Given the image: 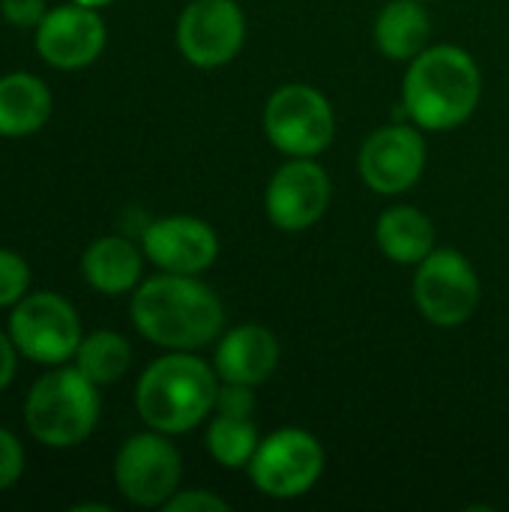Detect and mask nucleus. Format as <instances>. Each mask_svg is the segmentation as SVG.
Segmentation results:
<instances>
[{
	"label": "nucleus",
	"mask_w": 509,
	"mask_h": 512,
	"mask_svg": "<svg viewBox=\"0 0 509 512\" xmlns=\"http://www.w3.org/2000/svg\"><path fill=\"white\" fill-rule=\"evenodd\" d=\"M51 90L30 72L0 75V138H27L51 117Z\"/></svg>",
	"instance_id": "dca6fc26"
},
{
	"label": "nucleus",
	"mask_w": 509,
	"mask_h": 512,
	"mask_svg": "<svg viewBox=\"0 0 509 512\" xmlns=\"http://www.w3.org/2000/svg\"><path fill=\"white\" fill-rule=\"evenodd\" d=\"M24 474V447L21 441L0 426V492L12 489Z\"/></svg>",
	"instance_id": "5701e85b"
},
{
	"label": "nucleus",
	"mask_w": 509,
	"mask_h": 512,
	"mask_svg": "<svg viewBox=\"0 0 509 512\" xmlns=\"http://www.w3.org/2000/svg\"><path fill=\"white\" fill-rule=\"evenodd\" d=\"M141 249L159 270L195 276L216 261L219 237L195 216H165L144 228Z\"/></svg>",
	"instance_id": "4468645a"
},
{
	"label": "nucleus",
	"mask_w": 509,
	"mask_h": 512,
	"mask_svg": "<svg viewBox=\"0 0 509 512\" xmlns=\"http://www.w3.org/2000/svg\"><path fill=\"white\" fill-rule=\"evenodd\" d=\"M99 387L78 366H57L39 375L24 399V426L33 441L51 450L84 444L99 423Z\"/></svg>",
	"instance_id": "20e7f679"
},
{
	"label": "nucleus",
	"mask_w": 509,
	"mask_h": 512,
	"mask_svg": "<svg viewBox=\"0 0 509 512\" xmlns=\"http://www.w3.org/2000/svg\"><path fill=\"white\" fill-rule=\"evenodd\" d=\"M483 93L480 66L456 45H435L411 60L402 87L408 117L423 129H456L465 123Z\"/></svg>",
	"instance_id": "f03ea898"
},
{
	"label": "nucleus",
	"mask_w": 509,
	"mask_h": 512,
	"mask_svg": "<svg viewBox=\"0 0 509 512\" xmlns=\"http://www.w3.org/2000/svg\"><path fill=\"white\" fill-rule=\"evenodd\" d=\"M48 6L45 0H0V15L12 24V27H39V21L45 18Z\"/></svg>",
	"instance_id": "393cba45"
},
{
	"label": "nucleus",
	"mask_w": 509,
	"mask_h": 512,
	"mask_svg": "<svg viewBox=\"0 0 509 512\" xmlns=\"http://www.w3.org/2000/svg\"><path fill=\"white\" fill-rule=\"evenodd\" d=\"M81 276L99 294H126L141 282V249L126 237H99L81 255Z\"/></svg>",
	"instance_id": "f3484780"
},
{
	"label": "nucleus",
	"mask_w": 509,
	"mask_h": 512,
	"mask_svg": "<svg viewBox=\"0 0 509 512\" xmlns=\"http://www.w3.org/2000/svg\"><path fill=\"white\" fill-rule=\"evenodd\" d=\"M183 462L177 447L162 432L132 435L114 459V483L135 507H165L177 492Z\"/></svg>",
	"instance_id": "0eeeda50"
},
{
	"label": "nucleus",
	"mask_w": 509,
	"mask_h": 512,
	"mask_svg": "<svg viewBox=\"0 0 509 512\" xmlns=\"http://www.w3.org/2000/svg\"><path fill=\"white\" fill-rule=\"evenodd\" d=\"M258 429L252 417H234L219 414L207 429V450L210 456L225 468H249L255 450H258Z\"/></svg>",
	"instance_id": "412c9836"
},
{
	"label": "nucleus",
	"mask_w": 509,
	"mask_h": 512,
	"mask_svg": "<svg viewBox=\"0 0 509 512\" xmlns=\"http://www.w3.org/2000/svg\"><path fill=\"white\" fill-rule=\"evenodd\" d=\"M264 132L270 144L288 156H315L330 147L336 117L315 87L288 84L270 96L264 108Z\"/></svg>",
	"instance_id": "423d86ee"
},
{
	"label": "nucleus",
	"mask_w": 509,
	"mask_h": 512,
	"mask_svg": "<svg viewBox=\"0 0 509 512\" xmlns=\"http://www.w3.org/2000/svg\"><path fill=\"white\" fill-rule=\"evenodd\" d=\"M162 510L165 512H228L231 507H228L219 495H213V492H174Z\"/></svg>",
	"instance_id": "b1692460"
},
{
	"label": "nucleus",
	"mask_w": 509,
	"mask_h": 512,
	"mask_svg": "<svg viewBox=\"0 0 509 512\" xmlns=\"http://www.w3.org/2000/svg\"><path fill=\"white\" fill-rule=\"evenodd\" d=\"M414 297L435 327L465 324L480 303V279L456 249H432L414 276Z\"/></svg>",
	"instance_id": "6e6552de"
},
{
	"label": "nucleus",
	"mask_w": 509,
	"mask_h": 512,
	"mask_svg": "<svg viewBox=\"0 0 509 512\" xmlns=\"http://www.w3.org/2000/svg\"><path fill=\"white\" fill-rule=\"evenodd\" d=\"M6 333L12 336L18 354L42 366H63L75 357L84 339L78 312L54 291L24 294L12 306Z\"/></svg>",
	"instance_id": "39448f33"
},
{
	"label": "nucleus",
	"mask_w": 509,
	"mask_h": 512,
	"mask_svg": "<svg viewBox=\"0 0 509 512\" xmlns=\"http://www.w3.org/2000/svg\"><path fill=\"white\" fill-rule=\"evenodd\" d=\"M129 312L135 330L168 351H198L210 345L225 324L216 291L183 273H162L141 282Z\"/></svg>",
	"instance_id": "f257e3e1"
},
{
	"label": "nucleus",
	"mask_w": 509,
	"mask_h": 512,
	"mask_svg": "<svg viewBox=\"0 0 509 512\" xmlns=\"http://www.w3.org/2000/svg\"><path fill=\"white\" fill-rule=\"evenodd\" d=\"M330 204L327 171L312 156H294L267 186V216L282 231L312 228Z\"/></svg>",
	"instance_id": "ddd939ff"
},
{
	"label": "nucleus",
	"mask_w": 509,
	"mask_h": 512,
	"mask_svg": "<svg viewBox=\"0 0 509 512\" xmlns=\"http://www.w3.org/2000/svg\"><path fill=\"white\" fill-rule=\"evenodd\" d=\"M216 396V372L189 351H171L150 363L138 378L135 408L150 429L183 435L216 408Z\"/></svg>",
	"instance_id": "7ed1b4c3"
},
{
	"label": "nucleus",
	"mask_w": 509,
	"mask_h": 512,
	"mask_svg": "<svg viewBox=\"0 0 509 512\" xmlns=\"http://www.w3.org/2000/svg\"><path fill=\"white\" fill-rule=\"evenodd\" d=\"M30 291V267L21 255L0 249V309L15 306Z\"/></svg>",
	"instance_id": "4be33fe9"
},
{
	"label": "nucleus",
	"mask_w": 509,
	"mask_h": 512,
	"mask_svg": "<svg viewBox=\"0 0 509 512\" xmlns=\"http://www.w3.org/2000/svg\"><path fill=\"white\" fill-rule=\"evenodd\" d=\"M72 512H111V507H105V504H75Z\"/></svg>",
	"instance_id": "cd10ccee"
},
{
	"label": "nucleus",
	"mask_w": 509,
	"mask_h": 512,
	"mask_svg": "<svg viewBox=\"0 0 509 512\" xmlns=\"http://www.w3.org/2000/svg\"><path fill=\"white\" fill-rule=\"evenodd\" d=\"M375 240L396 264H420L435 249V225L417 207H393L378 219Z\"/></svg>",
	"instance_id": "a211bd4d"
},
{
	"label": "nucleus",
	"mask_w": 509,
	"mask_h": 512,
	"mask_svg": "<svg viewBox=\"0 0 509 512\" xmlns=\"http://www.w3.org/2000/svg\"><path fill=\"white\" fill-rule=\"evenodd\" d=\"M426 168V141L411 126L375 129L360 150V177L381 195L408 192Z\"/></svg>",
	"instance_id": "f8f14e48"
},
{
	"label": "nucleus",
	"mask_w": 509,
	"mask_h": 512,
	"mask_svg": "<svg viewBox=\"0 0 509 512\" xmlns=\"http://www.w3.org/2000/svg\"><path fill=\"white\" fill-rule=\"evenodd\" d=\"M246 39V18L234 0H192L177 21L180 54L201 69L225 66Z\"/></svg>",
	"instance_id": "9d476101"
},
{
	"label": "nucleus",
	"mask_w": 509,
	"mask_h": 512,
	"mask_svg": "<svg viewBox=\"0 0 509 512\" xmlns=\"http://www.w3.org/2000/svg\"><path fill=\"white\" fill-rule=\"evenodd\" d=\"M432 21L420 0H396L381 9L375 21V45L390 60H411L426 51Z\"/></svg>",
	"instance_id": "6ab92c4d"
},
{
	"label": "nucleus",
	"mask_w": 509,
	"mask_h": 512,
	"mask_svg": "<svg viewBox=\"0 0 509 512\" xmlns=\"http://www.w3.org/2000/svg\"><path fill=\"white\" fill-rule=\"evenodd\" d=\"M129 363H132V348L114 330H96V333L84 336L81 345H78V351H75V366L96 387H105V384L120 381L126 375Z\"/></svg>",
	"instance_id": "aec40b11"
},
{
	"label": "nucleus",
	"mask_w": 509,
	"mask_h": 512,
	"mask_svg": "<svg viewBox=\"0 0 509 512\" xmlns=\"http://www.w3.org/2000/svg\"><path fill=\"white\" fill-rule=\"evenodd\" d=\"M72 3H81V6H93V9H99V6H108V3H114V0H72Z\"/></svg>",
	"instance_id": "c85d7f7f"
},
{
	"label": "nucleus",
	"mask_w": 509,
	"mask_h": 512,
	"mask_svg": "<svg viewBox=\"0 0 509 512\" xmlns=\"http://www.w3.org/2000/svg\"><path fill=\"white\" fill-rule=\"evenodd\" d=\"M216 411L219 414H234V417H252L255 411V396L249 393L246 384H228L216 396Z\"/></svg>",
	"instance_id": "a878e982"
},
{
	"label": "nucleus",
	"mask_w": 509,
	"mask_h": 512,
	"mask_svg": "<svg viewBox=\"0 0 509 512\" xmlns=\"http://www.w3.org/2000/svg\"><path fill=\"white\" fill-rule=\"evenodd\" d=\"M105 21L93 6L66 3L48 9L36 27V51L54 69H84L105 48Z\"/></svg>",
	"instance_id": "9b49d317"
},
{
	"label": "nucleus",
	"mask_w": 509,
	"mask_h": 512,
	"mask_svg": "<svg viewBox=\"0 0 509 512\" xmlns=\"http://www.w3.org/2000/svg\"><path fill=\"white\" fill-rule=\"evenodd\" d=\"M15 354H18V348H15V342H12V336L9 333H0V393L12 384V378H15Z\"/></svg>",
	"instance_id": "bb28decb"
},
{
	"label": "nucleus",
	"mask_w": 509,
	"mask_h": 512,
	"mask_svg": "<svg viewBox=\"0 0 509 512\" xmlns=\"http://www.w3.org/2000/svg\"><path fill=\"white\" fill-rule=\"evenodd\" d=\"M279 363V342L261 324H243L231 330L216 348V375L225 384H264Z\"/></svg>",
	"instance_id": "2eb2a0df"
},
{
	"label": "nucleus",
	"mask_w": 509,
	"mask_h": 512,
	"mask_svg": "<svg viewBox=\"0 0 509 512\" xmlns=\"http://www.w3.org/2000/svg\"><path fill=\"white\" fill-rule=\"evenodd\" d=\"M324 471V450L315 435L303 429H279L258 444L249 477L258 492L270 498L306 495Z\"/></svg>",
	"instance_id": "1a4fd4ad"
}]
</instances>
